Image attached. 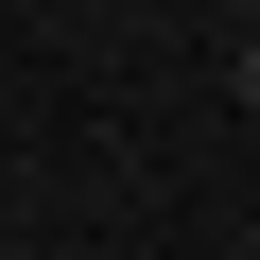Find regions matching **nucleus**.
I'll return each instance as SVG.
<instances>
[{
    "mask_svg": "<svg viewBox=\"0 0 260 260\" xmlns=\"http://www.w3.org/2000/svg\"><path fill=\"white\" fill-rule=\"evenodd\" d=\"M225 104H260V35H243V52H225Z\"/></svg>",
    "mask_w": 260,
    "mask_h": 260,
    "instance_id": "nucleus-1",
    "label": "nucleus"
}]
</instances>
